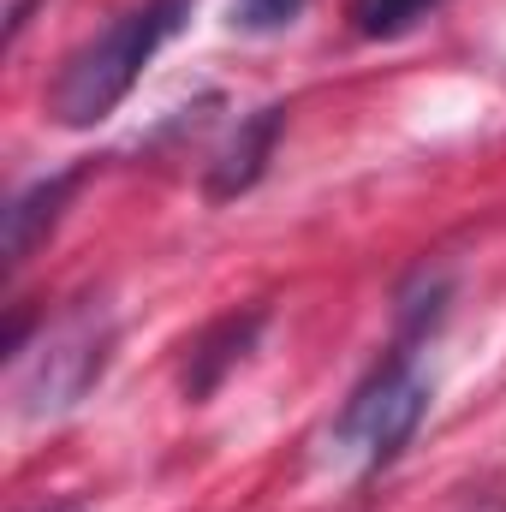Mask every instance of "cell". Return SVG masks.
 <instances>
[{
    "label": "cell",
    "mask_w": 506,
    "mask_h": 512,
    "mask_svg": "<svg viewBox=\"0 0 506 512\" xmlns=\"http://www.w3.org/2000/svg\"><path fill=\"white\" fill-rule=\"evenodd\" d=\"M197 0H137L131 12H120L108 30H96L48 84V114L66 131L102 126L120 102L131 96V84L143 78V66L185 30Z\"/></svg>",
    "instance_id": "cell-1"
},
{
    "label": "cell",
    "mask_w": 506,
    "mask_h": 512,
    "mask_svg": "<svg viewBox=\"0 0 506 512\" xmlns=\"http://www.w3.org/2000/svg\"><path fill=\"white\" fill-rule=\"evenodd\" d=\"M429 417V376L417 370V346H387L376 370L352 387L334 423V453H352L364 471H381L405 453L417 423Z\"/></svg>",
    "instance_id": "cell-2"
},
{
    "label": "cell",
    "mask_w": 506,
    "mask_h": 512,
    "mask_svg": "<svg viewBox=\"0 0 506 512\" xmlns=\"http://www.w3.org/2000/svg\"><path fill=\"white\" fill-rule=\"evenodd\" d=\"M108 358H114V316L102 304L66 310L54 328H42L36 352L18 358V382H12L18 417L36 423V417L72 411L90 387L108 376Z\"/></svg>",
    "instance_id": "cell-3"
},
{
    "label": "cell",
    "mask_w": 506,
    "mask_h": 512,
    "mask_svg": "<svg viewBox=\"0 0 506 512\" xmlns=\"http://www.w3.org/2000/svg\"><path fill=\"white\" fill-rule=\"evenodd\" d=\"M262 328H268V310H262V304H251V310H227L221 322H209V328L185 346V376H179L185 399L203 405V399H209V393H215V387L227 382V376L256 352Z\"/></svg>",
    "instance_id": "cell-4"
},
{
    "label": "cell",
    "mask_w": 506,
    "mask_h": 512,
    "mask_svg": "<svg viewBox=\"0 0 506 512\" xmlns=\"http://www.w3.org/2000/svg\"><path fill=\"white\" fill-rule=\"evenodd\" d=\"M90 179V167H66V173H48L36 185H24L12 203H6V268H24L30 251L60 227L66 203L78 197V185Z\"/></svg>",
    "instance_id": "cell-5"
},
{
    "label": "cell",
    "mask_w": 506,
    "mask_h": 512,
    "mask_svg": "<svg viewBox=\"0 0 506 512\" xmlns=\"http://www.w3.org/2000/svg\"><path fill=\"white\" fill-rule=\"evenodd\" d=\"M280 131H286V108L274 102V108H256L245 126L233 131V143L209 161V203H233V197H245L256 179L268 173V155H274V143H280Z\"/></svg>",
    "instance_id": "cell-6"
},
{
    "label": "cell",
    "mask_w": 506,
    "mask_h": 512,
    "mask_svg": "<svg viewBox=\"0 0 506 512\" xmlns=\"http://www.w3.org/2000/svg\"><path fill=\"white\" fill-rule=\"evenodd\" d=\"M435 6H441V0H352L346 18H352L358 36H370V42H393V36L417 30Z\"/></svg>",
    "instance_id": "cell-7"
},
{
    "label": "cell",
    "mask_w": 506,
    "mask_h": 512,
    "mask_svg": "<svg viewBox=\"0 0 506 512\" xmlns=\"http://www.w3.org/2000/svg\"><path fill=\"white\" fill-rule=\"evenodd\" d=\"M298 6L304 0H239V24L245 30H280L298 18Z\"/></svg>",
    "instance_id": "cell-8"
},
{
    "label": "cell",
    "mask_w": 506,
    "mask_h": 512,
    "mask_svg": "<svg viewBox=\"0 0 506 512\" xmlns=\"http://www.w3.org/2000/svg\"><path fill=\"white\" fill-rule=\"evenodd\" d=\"M36 512H48V507H36ZM54 512H84V507H54Z\"/></svg>",
    "instance_id": "cell-9"
}]
</instances>
